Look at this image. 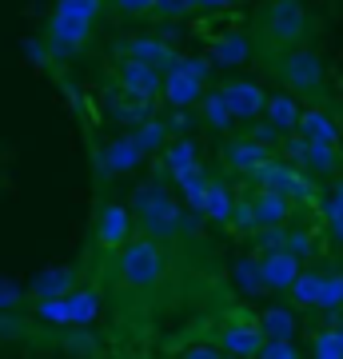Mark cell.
Segmentation results:
<instances>
[{
    "label": "cell",
    "mask_w": 343,
    "mask_h": 359,
    "mask_svg": "<svg viewBox=\"0 0 343 359\" xmlns=\"http://www.w3.org/2000/svg\"><path fill=\"white\" fill-rule=\"evenodd\" d=\"M255 28H260V36H264L267 48H292L300 40L307 36V28H311V16H307L304 0H267L260 16H255Z\"/></svg>",
    "instance_id": "5"
},
{
    "label": "cell",
    "mask_w": 343,
    "mask_h": 359,
    "mask_svg": "<svg viewBox=\"0 0 343 359\" xmlns=\"http://www.w3.org/2000/svg\"><path fill=\"white\" fill-rule=\"evenodd\" d=\"M276 80L288 92H295L307 104H328V68L319 60V52H311L307 44H292L280 48V60L271 65Z\"/></svg>",
    "instance_id": "2"
},
{
    "label": "cell",
    "mask_w": 343,
    "mask_h": 359,
    "mask_svg": "<svg viewBox=\"0 0 343 359\" xmlns=\"http://www.w3.org/2000/svg\"><path fill=\"white\" fill-rule=\"evenodd\" d=\"M100 8H104V0H56L52 4V16L44 25V40H48L56 60H68V56H76L88 44Z\"/></svg>",
    "instance_id": "1"
},
{
    "label": "cell",
    "mask_w": 343,
    "mask_h": 359,
    "mask_svg": "<svg viewBox=\"0 0 343 359\" xmlns=\"http://www.w3.org/2000/svg\"><path fill=\"white\" fill-rule=\"evenodd\" d=\"M184 355L188 359H212V355H220V344H191V347H184Z\"/></svg>",
    "instance_id": "39"
},
{
    "label": "cell",
    "mask_w": 343,
    "mask_h": 359,
    "mask_svg": "<svg viewBox=\"0 0 343 359\" xmlns=\"http://www.w3.org/2000/svg\"><path fill=\"white\" fill-rule=\"evenodd\" d=\"M220 92H224L228 108L236 112V120H243V124L264 120V108H267L264 84H255V80H224V84H220Z\"/></svg>",
    "instance_id": "12"
},
{
    "label": "cell",
    "mask_w": 343,
    "mask_h": 359,
    "mask_svg": "<svg viewBox=\"0 0 343 359\" xmlns=\"http://www.w3.org/2000/svg\"><path fill=\"white\" fill-rule=\"evenodd\" d=\"M255 323H260L264 339H295L300 335V320L292 308H264Z\"/></svg>",
    "instance_id": "22"
},
{
    "label": "cell",
    "mask_w": 343,
    "mask_h": 359,
    "mask_svg": "<svg viewBox=\"0 0 343 359\" xmlns=\"http://www.w3.org/2000/svg\"><path fill=\"white\" fill-rule=\"evenodd\" d=\"M316 359H343V332L331 323V327H323V332L311 335V347H307Z\"/></svg>",
    "instance_id": "30"
},
{
    "label": "cell",
    "mask_w": 343,
    "mask_h": 359,
    "mask_svg": "<svg viewBox=\"0 0 343 359\" xmlns=\"http://www.w3.org/2000/svg\"><path fill=\"white\" fill-rule=\"evenodd\" d=\"M36 316L44 323H56V327H88L100 320V295L88 287H72L64 295L36 299Z\"/></svg>",
    "instance_id": "6"
},
{
    "label": "cell",
    "mask_w": 343,
    "mask_h": 359,
    "mask_svg": "<svg viewBox=\"0 0 343 359\" xmlns=\"http://www.w3.org/2000/svg\"><path fill=\"white\" fill-rule=\"evenodd\" d=\"M191 8H196V0H156L152 16H160V20H180V16H188Z\"/></svg>",
    "instance_id": "33"
},
{
    "label": "cell",
    "mask_w": 343,
    "mask_h": 359,
    "mask_svg": "<svg viewBox=\"0 0 343 359\" xmlns=\"http://www.w3.org/2000/svg\"><path fill=\"white\" fill-rule=\"evenodd\" d=\"M16 304H20V287H16V283H8V280H0V311L16 308Z\"/></svg>",
    "instance_id": "37"
},
{
    "label": "cell",
    "mask_w": 343,
    "mask_h": 359,
    "mask_svg": "<svg viewBox=\"0 0 343 359\" xmlns=\"http://www.w3.org/2000/svg\"><path fill=\"white\" fill-rule=\"evenodd\" d=\"M116 256H120L116 259V276H120V283L132 287V292H148V287H156V283L168 276V256H164V248H160L156 236L128 240Z\"/></svg>",
    "instance_id": "4"
},
{
    "label": "cell",
    "mask_w": 343,
    "mask_h": 359,
    "mask_svg": "<svg viewBox=\"0 0 343 359\" xmlns=\"http://www.w3.org/2000/svg\"><path fill=\"white\" fill-rule=\"evenodd\" d=\"M267 156H271L267 140H260V136H252V132H248V136H231V140L224 144V164L236 168L240 176H252Z\"/></svg>",
    "instance_id": "14"
},
{
    "label": "cell",
    "mask_w": 343,
    "mask_h": 359,
    "mask_svg": "<svg viewBox=\"0 0 343 359\" xmlns=\"http://www.w3.org/2000/svg\"><path fill=\"white\" fill-rule=\"evenodd\" d=\"M292 216V196L276 192V188H255L248 200L236 204V224L243 231H255V228H276V224H288Z\"/></svg>",
    "instance_id": "8"
},
{
    "label": "cell",
    "mask_w": 343,
    "mask_h": 359,
    "mask_svg": "<svg viewBox=\"0 0 343 359\" xmlns=\"http://www.w3.org/2000/svg\"><path fill=\"white\" fill-rule=\"evenodd\" d=\"M132 231H136V212H132V204L104 200L100 212H96V244H100V252H120L132 240Z\"/></svg>",
    "instance_id": "9"
},
{
    "label": "cell",
    "mask_w": 343,
    "mask_h": 359,
    "mask_svg": "<svg viewBox=\"0 0 343 359\" xmlns=\"http://www.w3.org/2000/svg\"><path fill=\"white\" fill-rule=\"evenodd\" d=\"M252 180L260 188H276V192L292 196V200H311V192H316L307 168H292V164H283V160H271V156L252 172Z\"/></svg>",
    "instance_id": "10"
},
{
    "label": "cell",
    "mask_w": 343,
    "mask_h": 359,
    "mask_svg": "<svg viewBox=\"0 0 343 359\" xmlns=\"http://www.w3.org/2000/svg\"><path fill=\"white\" fill-rule=\"evenodd\" d=\"M144 160V148L136 144V136H116L108 148H104V168L112 172V176H120V172H136Z\"/></svg>",
    "instance_id": "19"
},
{
    "label": "cell",
    "mask_w": 343,
    "mask_h": 359,
    "mask_svg": "<svg viewBox=\"0 0 343 359\" xmlns=\"http://www.w3.org/2000/svg\"><path fill=\"white\" fill-rule=\"evenodd\" d=\"M136 136V144L144 148V156L148 152H164V144H168V124H160V120H144L140 128L132 132Z\"/></svg>",
    "instance_id": "31"
},
{
    "label": "cell",
    "mask_w": 343,
    "mask_h": 359,
    "mask_svg": "<svg viewBox=\"0 0 343 359\" xmlns=\"http://www.w3.org/2000/svg\"><path fill=\"white\" fill-rule=\"evenodd\" d=\"M328 228H331V240L343 248V219H328Z\"/></svg>",
    "instance_id": "41"
},
{
    "label": "cell",
    "mask_w": 343,
    "mask_h": 359,
    "mask_svg": "<svg viewBox=\"0 0 343 359\" xmlns=\"http://www.w3.org/2000/svg\"><path fill=\"white\" fill-rule=\"evenodd\" d=\"M176 176V188H180V196L188 200V208L200 216V208H203V192H208V184L212 180L203 176V168L196 164V168H184V172H172Z\"/></svg>",
    "instance_id": "25"
},
{
    "label": "cell",
    "mask_w": 343,
    "mask_h": 359,
    "mask_svg": "<svg viewBox=\"0 0 343 359\" xmlns=\"http://www.w3.org/2000/svg\"><path fill=\"white\" fill-rule=\"evenodd\" d=\"M335 327H339V332H343V311H339V316H335Z\"/></svg>",
    "instance_id": "42"
},
{
    "label": "cell",
    "mask_w": 343,
    "mask_h": 359,
    "mask_svg": "<svg viewBox=\"0 0 343 359\" xmlns=\"http://www.w3.org/2000/svg\"><path fill=\"white\" fill-rule=\"evenodd\" d=\"M319 287H323V271H300V276H295V283L288 287V295H292L295 308H311V311H316Z\"/></svg>",
    "instance_id": "28"
},
{
    "label": "cell",
    "mask_w": 343,
    "mask_h": 359,
    "mask_svg": "<svg viewBox=\"0 0 343 359\" xmlns=\"http://www.w3.org/2000/svg\"><path fill=\"white\" fill-rule=\"evenodd\" d=\"M196 108H200V120L203 124H208V128L212 132H231L236 128V124H240V120H236V112H231L228 108V100H224V92H203V100L196 104Z\"/></svg>",
    "instance_id": "20"
},
{
    "label": "cell",
    "mask_w": 343,
    "mask_h": 359,
    "mask_svg": "<svg viewBox=\"0 0 343 359\" xmlns=\"http://www.w3.org/2000/svg\"><path fill=\"white\" fill-rule=\"evenodd\" d=\"M231 4H240V0H196L200 13H224V8H231Z\"/></svg>",
    "instance_id": "40"
},
{
    "label": "cell",
    "mask_w": 343,
    "mask_h": 359,
    "mask_svg": "<svg viewBox=\"0 0 343 359\" xmlns=\"http://www.w3.org/2000/svg\"><path fill=\"white\" fill-rule=\"evenodd\" d=\"M220 351H228V355H260V347H264V332H260V323H228L224 332H220Z\"/></svg>",
    "instance_id": "18"
},
{
    "label": "cell",
    "mask_w": 343,
    "mask_h": 359,
    "mask_svg": "<svg viewBox=\"0 0 343 359\" xmlns=\"http://www.w3.org/2000/svg\"><path fill=\"white\" fill-rule=\"evenodd\" d=\"M203 219H216V224H231V216H236V200H231V192L224 188V184H208V192H203V208H200Z\"/></svg>",
    "instance_id": "24"
},
{
    "label": "cell",
    "mask_w": 343,
    "mask_h": 359,
    "mask_svg": "<svg viewBox=\"0 0 343 359\" xmlns=\"http://www.w3.org/2000/svg\"><path fill=\"white\" fill-rule=\"evenodd\" d=\"M164 164L168 172H184V168H196L200 164V144L180 136V140H168L164 144Z\"/></svg>",
    "instance_id": "27"
},
{
    "label": "cell",
    "mask_w": 343,
    "mask_h": 359,
    "mask_svg": "<svg viewBox=\"0 0 343 359\" xmlns=\"http://www.w3.org/2000/svg\"><path fill=\"white\" fill-rule=\"evenodd\" d=\"M72 287H76V271L72 268H48V271H40L36 280H32V295H36V299L64 295V292H72Z\"/></svg>",
    "instance_id": "26"
},
{
    "label": "cell",
    "mask_w": 343,
    "mask_h": 359,
    "mask_svg": "<svg viewBox=\"0 0 343 359\" xmlns=\"http://www.w3.org/2000/svg\"><path fill=\"white\" fill-rule=\"evenodd\" d=\"M292 160H300V168H307L311 176H331L335 168H339V144H316V140H292Z\"/></svg>",
    "instance_id": "15"
},
{
    "label": "cell",
    "mask_w": 343,
    "mask_h": 359,
    "mask_svg": "<svg viewBox=\"0 0 343 359\" xmlns=\"http://www.w3.org/2000/svg\"><path fill=\"white\" fill-rule=\"evenodd\" d=\"M212 60L224 68H236L243 60H252V40L243 36V32H224V36L212 40Z\"/></svg>",
    "instance_id": "21"
},
{
    "label": "cell",
    "mask_w": 343,
    "mask_h": 359,
    "mask_svg": "<svg viewBox=\"0 0 343 359\" xmlns=\"http://www.w3.org/2000/svg\"><path fill=\"white\" fill-rule=\"evenodd\" d=\"M116 80H120V88L128 96H136V100H152L164 92V68L160 65H148V60H136V56H128L124 65L116 68Z\"/></svg>",
    "instance_id": "11"
},
{
    "label": "cell",
    "mask_w": 343,
    "mask_h": 359,
    "mask_svg": "<svg viewBox=\"0 0 343 359\" xmlns=\"http://www.w3.org/2000/svg\"><path fill=\"white\" fill-rule=\"evenodd\" d=\"M300 116H304V100H300L295 92L280 88V92H271V96H267L264 120H271V124H276V128L283 132V136L300 128Z\"/></svg>",
    "instance_id": "16"
},
{
    "label": "cell",
    "mask_w": 343,
    "mask_h": 359,
    "mask_svg": "<svg viewBox=\"0 0 343 359\" xmlns=\"http://www.w3.org/2000/svg\"><path fill=\"white\" fill-rule=\"evenodd\" d=\"M316 311H328L331 320L343 311V271H323V287H319Z\"/></svg>",
    "instance_id": "29"
},
{
    "label": "cell",
    "mask_w": 343,
    "mask_h": 359,
    "mask_svg": "<svg viewBox=\"0 0 343 359\" xmlns=\"http://www.w3.org/2000/svg\"><path fill=\"white\" fill-rule=\"evenodd\" d=\"M260 355L264 359H295L300 355V347H295V339H264Z\"/></svg>",
    "instance_id": "34"
},
{
    "label": "cell",
    "mask_w": 343,
    "mask_h": 359,
    "mask_svg": "<svg viewBox=\"0 0 343 359\" xmlns=\"http://www.w3.org/2000/svg\"><path fill=\"white\" fill-rule=\"evenodd\" d=\"M236 283H240L243 295H255L264 292V276H260V259H236V268H231Z\"/></svg>",
    "instance_id": "32"
},
{
    "label": "cell",
    "mask_w": 343,
    "mask_h": 359,
    "mask_svg": "<svg viewBox=\"0 0 343 359\" xmlns=\"http://www.w3.org/2000/svg\"><path fill=\"white\" fill-rule=\"evenodd\" d=\"M328 219H343V180L331 188V196H328Z\"/></svg>",
    "instance_id": "38"
},
{
    "label": "cell",
    "mask_w": 343,
    "mask_h": 359,
    "mask_svg": "<svg viewBox=\"0 0 343 359\" xmlns=\"http://www.w3.org/2000/svg\"><path fill=\"white\" fill-rule=\"evenodd\" d=\"M120 52H128V56H136V60H148V65H176V52L168 48L164 40H156V36H132Z\"/></svg>",
    "instance_id": "23"
},
{
    "label": "cell",
    "mask_w": 343,
    "mask_h": 359,
    "mask_svg": "<svg viewBox=\"0 0 343 359\" xmlns=\"http://www.w3.org/2000/svg\"><path fill=\"white\" fill-rule=\"evenodd\" d=\"M132 212H136V224L144 228V236H156V240H172L176 231H184V208L168 188L160 184H140L132 192Z\"/></svg>",
    "instance_id": "3"
},
{
    "label": "cell",
    "mask_w": 343,
    "mask_h": 359,
    "mask_svg": "<svg viewBox=\"0 0 343 359\" xmlns=\"http://www.w3.org/2000/svg\"><path fill=\"white\" fill-rule=\"evenodd\" d=\"M300 136L304 140H316V144H339V120L323 108V104H311V108H304V116H300Z\"/></svg>",
    "instance_id": "17"
},
{
    "label": "cell",
    "mask_w": 343,
    "mask_h": 359,
    "mask_svg": "<svg viewBox=\"0 0 343 359\" xmlns=\"http://www.w3.org/2000/svg\"><path fill=\"white\" fill-rule=\"evenodd\" d=\"M283 248H292L295 256L304 259V256H311V248H316V244H311V236H307V231H288V244H283Z\"/></svg>",
    "instance_id": "36"
},
{
    "label": "cell",
    "mask_w": 343,
    "mask_h": 359,
    "mask_svg": "<svg viewBox=\"0 0 343 359\" xmlns=\"http://www.w3.org/2000/svg\"><path fill=\"white\" fill-rule=\"evenodd\" d=\"M156 0H112V8L120 16H152Z\"/></svg>",
    "instance_id": "35"
},
{
    "label": "cell",
    "mask_w": 343,
    "mask_h": 359,
    "mask_svg": "<svg viewBox=\"0 0 343 359\" xmlns=\"http://www.w3.org/2000/svg\"><path fill=\"white\" fill-rule=\"evenodd\" d=\"M203 84H208V60H180L176 56V65H168L164 68V96L172 108H196V104L203 100Z\"/></svg>",
    "instance_id": "7"
},
{
    "label": "cell",
    "mask_w": 343,
    "mask_h": 359,
    "mask_svg": "<svg viewBox=\"0 0 343 359\" xmlns=\"http://www.w3.org/2000/svg\"><path fill=\"white\" fill-rule=\"evenodd\" d=\"M300 256H295L292 248H271L260 256V276H264V287L267 292H288L300 276Z\"/></svg>",
    "instance_id": "13"
}]
</instances>
